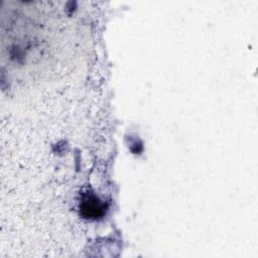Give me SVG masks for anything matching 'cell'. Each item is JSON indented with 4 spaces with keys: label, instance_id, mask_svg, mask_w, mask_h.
<instances>
[{
    "label": "cell",
    "instance_id": "cell-1",
    "mask_svg": "<svg viewBox=\"0 0 258 258\" xmlns=\"http://www.w3.org/2000/svg\"><path fill=\"white\" fill-rule=\"evenodd\" d=\"M103 206L95 197H88L83 201L82 211L86 217L97 218L103 214Z\"/></svg>",
    "mask_w": 258,
    "mask_h": 258
}]
</instances>
